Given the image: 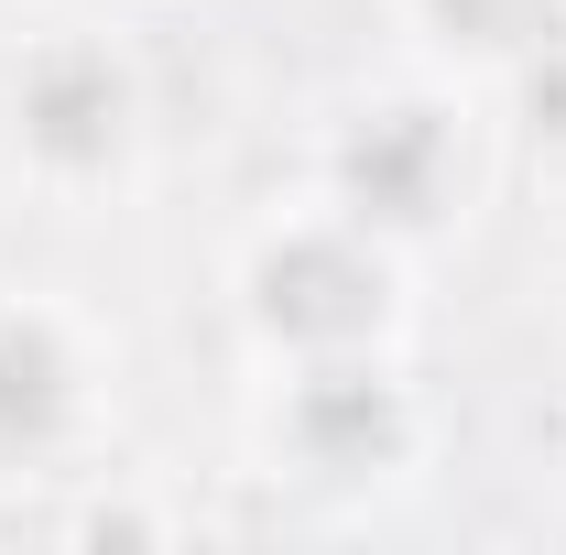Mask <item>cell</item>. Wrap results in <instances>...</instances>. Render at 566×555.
<instances>
[{"mask_svg": "<svg viewBox=\"0 0 566 555\" xmlns=\"http://www.w3.org/2000/svg\"><path fill=\"white\" fill-rule=\"evenodd\" d=\"M436 22L480 55H534V44H556L566 0H436Z\"/></svg>", "mask_w": 566, "mask_h": 555, "instance_id": "cell-5", "label": "cell"}, {"mask_svg": "<svg viewBox=\"0 0 566 555\" xmlns=\"http://www.w3.org/2000/svg\"><path fill=\"white\" fill-rule=\"evenodd\" d=\"M262 316H273L283 338H305V348H349L381 327V262H359L349 240H294L273 273H262Z\"/></svg>", "mask_w": 566, "mask_h": 555, "instance_id": "cell-1", "label": "cell"}, {"mask_svg": "<svg viewBox=\"0 0 566 555\" xmlns=\"http://www.w3.org/2000/svg\"><path fill=\"white\" fill-rule=\"evenodd\" d=\"M22 132H33V153H55V164H109L120 153V132H132V87H120V66L109 55H44V66L22 76Z\"/></svg>", "mask_w": 566, "mask_h": 555, "instance_id": "cell-2", "label": "cell"}, {"mask_svg": "<svg viewBox=\"0 0 566 555\" xmlns=\"http://www.w3.org/2000/svg\"><path fill=\"white\" fill-rule=\"evenodd\" d=\"M349 208L359 218H436L447 208V132L424 109H381L349 153Z\"/></svg>", "mask_w": 566, "mask_h": 555, "instance_id": "cell-3", "label": "cell"}, {"mask_svg": "<svg viewBox=\"0 0 566 555\" xmlns=\"http://www.w3.org/2000/svg\"><path fill=\"white\" fill-rule=\"evenodd\" d=\"M76 404V359L55 327H0V447H44Z\"/></svg>", "mask_w": 566, "mask_h": 555, "instance_id": "cell-4", "label": "cell"}]
</instances>
